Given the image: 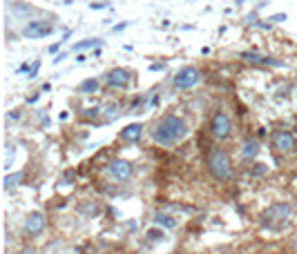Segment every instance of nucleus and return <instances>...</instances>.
Wrapping results in <instances>:
<instances>
[{
	"instance_id": "obj_9",
	"label": "nucleus",
	"mask_w": 297,
	"mask_h": 254,
	"mask_svg": "<svg viewBox=\"0 0 297 254\" xmlns=\"http://www.w3.org/2000/svg\"><path fill=\"white\" fill-rule=\"evenodd\" d=\"M130 80H132V71L125 69V67H114L105 76V82L109 87H128Z\"/></svg>"
},
{
	"instance_id": "obj_18",
	"label": "nucleus",
	"mask_w": 297,
	"mask_h": 254,
	"mask_svg": "<svg viewBox=\"0 0 297 254\" xmlns=\"http://www.w3.org/2000/svg\"><path fill=\"white\" fill-rule=\"evenodd\" d=\"M154 223H156V225H161V227H174V225H176V221L170 219L168 214H159V216L154 219Z\"/></svg>"
},
{
	"instance_id": "obj_8",
	"label": "nucleus",
	"mask_w": 297,
	"mask_h": 254,
	"mask_svg": "<svg viewBox=\"0 0 297 254\" xmlns=\"http://www.w3.org/2000/svg\"><path fill=\"white\" fill-rule=\"evenodd\" d=\"M47 221H45V214L43 212H31V214L25 219V225H23V232L27 236H38L40 232L45 230Z\"/></svg>"
},
{
	"instance_id": "obj_1",
	"label": "nucleus",
	"mask_w": 297,
	"mask_h": 254,
	"mask_svg": "<svg viewBox=\"0 0 297 254\" xmlns=\"http://www.w3.org/2000/svg\"><path fill=\"white\" fill-rule=\"evenodd\" d=\"M188 132H190V127H188V123L184 118L174 116V114H168V116H163L156 123V127L152 129V138L159 145H174V143L184 141L188 136Z\"/></svg>"
},
{
	"instance_id": "obj_15",
	"label": "nucleus",
	"mask_w": 297,
	"mask_h": 254,
	"mask_svg": "<svg viewBox=\"0 0 297 254\" xmlns=\"http://www.w3.org/2000/svg\"><path fill=\"white\" fill-rule=\"evenodd\" d=\"M78 92L81 94H96L98 92V78H87L78 85Z\"/></svg>"
},
{
	"instance_id": "obj_14",
	"label": "nucleus",
	"mask_w": 297,
	"mask_h": 254,
	"mask_svg": "<svg viewBox=\"0 0 297 254\" xmlns=\"http://www.w3.org/2000/svg\"><path fill=\"white\" fill-rule=\"evenodd\" d=\"M242 154H244V158H246V160L255 158L259 154V143L257 141H250V138H248V141L244 143V147H242Z\"/></svg>"
},
{
	"instance_id": "obj_26",
	"label": "nucleus",
	"mask_w": 297,
	"mask_h": 254,
	"mask_svg": "<svg viewBox=\"0 0 297 254\" xmlns=\"http://www.w3.org/2000/svg\"><path fill=\"white\" fill-rule=\"evenodd\" d=\"M20 254H36L34 250H25V252H20Z\"/></svg>"
},
{
	"instance_id": "obj_11",
	"label": "nucleus",
	"mask_w": 297,
	"mask_h": 254,
	"mask_svg": "<svg viewBox=\"0 0 297 254\" xmlns=\"http://www.w3.org/2000/svg\"><path fill=\"white\" fill-rule=\"evenodd\" d=\"M7 12L12 14V16H16L18 20H25V18H31L36 14L34 7H29V5L25 3H9L7 5Z\"/></svg>"
},
{
	"instance_id": "obj_16",
	"label": "nucleus",
	"mask_w": 297,
	"mask_h": 254,
	"mask_svg": "<svg viewBox=\"0 0 297 254\" xmlns=\"http://www.w3.org/2000/svg\"><path fill=\"white\" fill-rule=\"evenodd\" d=\"M23 172H16V174H9V176H5V190H14L16 188V185H20V183H23Z\"/></svg>"
},
{
	"instance_id": "obj_12",
	"label": "nucleus",
	"mask_w": 297,
	"mask_h": 254,
	"mask_svg": "<svg viewBox=\"0 0 297 254\" xmlns=\"http://www.w3.org/2000/svg\"><path fill=\"white\" fill-rule=\"evenodd\" d=\"M242 60H246L250 65H273V67H279L281 63L270 56H262V54H255V51H244L242 54Z\"/></svg>"
},
{
	"instance_id": "obj_2",
	"label": "nucleus",
	"mask_w": 297,
	"mask_h": 254,
	"mask_svg": "<svg viewBox=\"0 0 297 254\" xmlns=\"http://www.w3.org/2000/svg\"><path fill=\"white\" fill-rule=\"evenodd\" d=\"M208 172L217 181H228L232 176V163L223 149H210L208 154Z\"/></svg>"
},
{
	"instance_id": "obj_19",
	"label": "nucleus",
	"mask_w": 297,
	"mask_h": 254,
	"mask_svg": "<svg viewBox=\"0 0 297 254\" xmlns=\"http://www.w3.org/2000/svg\"><path fill=\"white\" fill-rule=\"evenodd\" d=\"M103 114H105L107 118H116V105H114V103L105 105V107H103Z\"/></svg>"
},
{
	"instance_id": "obj_23",
	"label": "nucleus",
	"mask_w": 297,
	"mask_h": 254,
	"mask_svg": "<svg viewBox=\"0 0 297 254\" xmlns=\"http://www.w3.org/2000/svg\"><path fill=\"white\" fill-rule=\"evenodd\" d=\"M148 234H150V238H163V230H161V232L159 230H150Z\"/></svg>"
},
{
	"instance_id": "obj_21",
	"label": "nucleus",
	"mask_w": 297,
	"mask_h": 254,
	"mask_svg": "<svg viewBox=\"0 0 297 254\" xmlns=\"http://www.w3.org/2000/svg\"><path fill=\"white\" fill-rule=\"evenodd\" d=\"M63 43H65V40H58V43H54V45H51V47H49V54H56V51H58L61 47H63Z\"/></svg>"
},
{
	"instance_id": "obj_25",
	"label": "nucleus",
	"mask_w": 297,
	"mask_h": 254,
	"mask_svg": "<svg viewBox=\"0 0 297 254\" xmlns=\"http://www.w3.org/2000/svg\"><path fill=\"white\" fill-rule=\"evenodd\" d=\"M128 27V23H121V25H116V27H114V32H121V29H125Z\"/></svg>"
},
{
	"instance_id": "obj_17",
	"label": "nucleus",
	"mask_w": 297,
	"mask_h": 254,
	"mask_svg": "<svg viewBox=\"0 0 297 254\" xmlns=\"http://www.w3.org/2000/svg\"><path fill=\"white\" fill-rule=\"evenodd\" d=\"M98 45H103V40L101 38H90V40H81V43H76L74 51H81V49H92V47H98Z\"/></svg>"
},
{
	"instance_id": "obj_13",
	"label": "nucleus",
	"mask_w": 297,
	"mask_h": 254,
	"mask_svg": "<svg viewBox=\"0 0 297 254\" xmlns=\"http://www.w3.org/2000/svg\"><path fill=\"white\" fill-rule=\"evenodd\" d=\"M141 134H143V125L141 123H130V125H125L121 129V138L125 143H137L141 138Z\"/></svg>"
},
{
	"instance_id": "obj_27",
	"label": "nucleus",
	"mask_w": 297,
	"mask_h": 254,
	"mask_svg": "<svg viewBox=\"0 0 297 254\" xmlns=\"http://www.w3.org/2000/svg\"><path fill=\"white\" fill-rule=\"evenodd\" d=\"M47 254H61V252H56V250H49V252H47Z\"/></svg>"
},
{
	"instance_id": "obj_20",
	"label": "nucleus",
	"mask_w": 297,
	"mask_h": 254,
	"mask_svg": "<svg viewBox=\"0 0 297 254\" xmlns=\"http://www.w3.org/2000/svg\"><path fill=\"white\" fill-rule=\"evenodd\" d=\"M268 20H273V23H284V20H288V18H286V14H275V16H270Z\"/></svg>"
},
{
	"instance_id": "obj_10",
	"label": "nucleus",
	"mask_w": 297,
	"mask_h": 254,
	"mask_svg": "<svg viewBox=\"0 0 297 254\" xmlns=\"http://www.w3.org/2000/svg\"><path fill=\"white\" fill-rule=\"evenodd\" d=\"M290 214H293V210H290L288 203H275V205H270L268 210H266L264 216H266V221L268 223H273V221L284 223V221L290 219Z\"/></svg>"
},
{
	"instance_id": "obj_6",
	"label": "nucleus",
	"mask_w": 297,
	"mask_h": 254,
	"mask_svg": "<svg viewBox=\"0 0 297 254\" xmlns=\"http://www.w3.org/2000/svg\"><path fill=\"white\" fill-rule=\"evenodd\" d=\"M107 174L112 176L116 183H123V181H130V179H132L134 165L130 163V160H125V158H116V160H112V163H109Z\"/></svg>"
},
{
	"instance_id": "obj_5",
	"label": "nucleus",
	"mask_w": 297,
	"mask_h": 254,
	"mask_svg": "<svg viewBox=\"0 0 297 254\" xmlns=\"http://www.w3.org/2000/svg\"><path fill=\"white\" fill-rule=\"evenodd\" d=\"M201 80V71L197 67H184L174 74V87L176 90H192Z\"/></svg>"
},
{
	"instance_id": "obj_24",
	"label": "nucleus",
	"mask_w": 297,
	"mask_h": 254,
	"mask_svg": "<svg viewBox=\"0 0 297 254\" xmlns=\"http://www.w3.org/2000/svg\"><path fill=\"white\" fill-rule=\"evenodd\" d=\"M264 172H266V167H264V165H257V167H255L250 174H253V176H257V174H264Z\"/></svg>"
},
{
	"instance_id": "obj_7",
	"label": "nucleus",
	"mask_w": 297,
	"mask_h": 254,
	"mask_svg": "<svg viewBox=\"0 0 297 254\" xmlns=\"http://www.w3.org/2000/svg\"><path fill=\"white\" fill-rule=\"evenodd\" d=\"M273 147L277 149L281 154H288L293 152L297 147V138L293 132H288V129H277V132H273Z\"/></svg>"
},
{
	"instance_id": "obj_22",
	"label": "nucleus",
	"mask_w": 297,
	"mask_h": 254,
	"mask_svg": "<svg viewBox=\"0 0 297 254\" xmlns=\"http://www.w3.org/2000/svg\"><path fill=\"white\" fill-rule=\"evenodd\" d=\"M38 69H40V60H36V63L31 65V74H29V78H34V76L38 74Z\"/></svg>"
},
{
	"instance_id": "obj_3",
	"label": "nucleus",
	"mask_w": 297,
	"mask_h": 254,
	"mask_svg": "<svg viewBox=\"0 0 297 254\" xmlns=\"http://www.w3.org/2000/svg\"><path fill=\"white\" fill-rule=\"evenodd\" d=\"M210 134L217 138V141H223V138H228L232 134V121L228 114L223 112H217L212 114L210 118Z\"/></svg>"
},
{
	"instance_id": "obj_4",
	"label": "nucleus",
	"mask_w": 297,
	"mask_h": 254,
	"mask_svg": "<svg viewBox=\"0 0 297 254\" xmlns=\"http://www.w3.org/2000/svg\"><path fill=\"white\" fill-rule=\"evenodd\" d=\"M51 32H54V23H49V20H29L23 27V36L29 40L45 38V36H49Z\"/></svg>"
}]
</instances>
